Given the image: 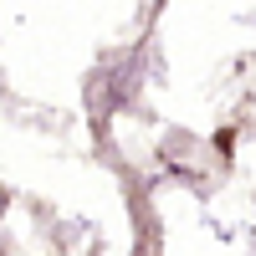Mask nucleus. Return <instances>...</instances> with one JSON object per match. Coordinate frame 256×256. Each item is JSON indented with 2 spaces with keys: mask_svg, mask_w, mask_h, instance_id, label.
Here are the masks:
<instances>
[]
</instances>
